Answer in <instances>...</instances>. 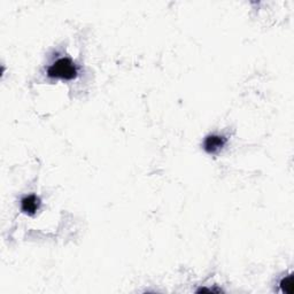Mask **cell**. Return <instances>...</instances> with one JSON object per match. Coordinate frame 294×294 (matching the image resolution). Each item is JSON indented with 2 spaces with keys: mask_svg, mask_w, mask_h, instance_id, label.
I'll list each match as a JSON object with an SVG mask.
<instances>
[{
  "mask_svg": "<svg viewBox=\"0 0 294 294\" xmlns=\"http://www.w3.org/2000/svg\"><path fill=\"white\" fill-rule=\"evenodd\" d=\"M224 145H225V139H224V137L219 135H211L205 139L204 149L209 154H215L222 149Z\"/></svg>",
  "mask_w": 294,
  "mask_h": 294,
  "instance_id": "7a4b0ae2",
  "label": "cell"
},
{
  "mask_svg": "<svg viewBox=\"0 0 294 294\" xmlns=\"http://www.w3.org/2000/svg\"><path fill=\"white\" fill-rule=\"evenodd\" d=\"M40 200L36 196H29L25 197L21 201V209L27 214L34 215L35 213L39 209Z\"/></svg>",
  "mask_w": 294,
  "mask_h": 294,
  "instance_id": "3957f363",
  "label": "cell"
},
{
  "mask_svg": "<svg viewBox=\"0 0 294 294\" xmlns=\"http://www.w3.org/2000/svg\"><path fill=\"white\" fill-rule=\"evenodd\" d=\"M47 75L52 77V78L73 79L77 76V69L71 59L62 58L49 67Z\"/></svg>",
  "mask_w": 294,
  "mask_h": 294,
  "instance_id": "6da1fadb",
  "label": "cell"
},
{
  "mask_svg": "<svg viewBox=\"0 0 294 294\" xmlns=\"http://www.w3.org/2000/svg\"><path fill=\"white\" fill-rule=\"evenodd\" d=\"M293 276L290 275L288 277L283 278L282 282H281V288H282V291L284 293H289V294H292L293 293Z\"/></svg>",
  "mask_w": 294,
  "mask_h": 294,
  "instance_id": "277c9868",
  "label": "cell"
}]
</instances>
